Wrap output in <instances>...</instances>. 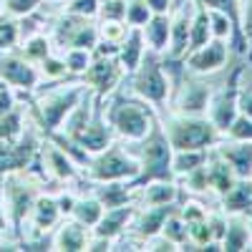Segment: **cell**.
<instances>
[{
	"mask_svg": "<svg viewBox=\"0 0 252 252\" xmlns=\"http://www.w3.org/2000/svg\"><path fill=\"white\" fill-rule=\"evenodd\" d=\"M86 91H89V86L81 78H71L68 83L56 81V86H51V89H38L28 103V116H31L33 126L43 136L61 131L63 121L78 106V101L86 96Z\"/></svg>",
	"mask_w": 252,
	"mask_h": 252,
	"instance_id": "6da1fadb",
	"label": "cell"
},
{
	"mask_svg": "<svg viewBox=\"0 0 252 252\" xmlns=\"http://www.w3.org/2000/svg\"><path fill=\"white\" fill-rule=\"evenodd\" d=\"M103 116H106L114 136L124 144L141 141L154 129V124L159 121L157 109L152 103L141 101L134 94H131V98L129 96H116V91L111 94V101L103 106Z\"/></svg>",
	"mask_w": 252,
	"mask_h": 252,
	"instance_id": "7a4b0ae2",
	"label": "cell"
},
{
	"mask_svg": "<svg viewBox=\"0 0 252 252\" xmlns=\"http://www.w3.org/2000/svg\"><path fill=\"white\" fill-rule=\"evenodd\" d=\"M141 172V164L134 157V152L129 149V144H121L119 139H114L106 149L91 154L86 166H83V177L91 184H101V182H134Z\"/></svg>",
	"mask_w": 252,
	"mask_h": 252,
	"instance_id": "3957f363",
	"label": "cell"
},
{
	"mask_svg": "<svg viewBox=\"0 0 252 252\" xmlns=\"http://www.w3.org/2000/svg\"><path fill=\"white\" fill-rule=\"evenodd\" d=\"M129 149L134 152V157L141 164V172L134 179V187H141V184L152 182V179H174V172H172L174 149H172L169 139H166V134H164L161 121H157L154 129L141 141L129 144Z\"/></svg>",
	"mask_w": 252,
	"mask_h": 252,
	"instance_id": "277c9868",
	"label": "cell"
},
{
	"mask_svg": "<svg viewBox=\"0 0 252 252\" xmlns=\"http://www.w3.org/2000/svg\"><path fill=\"white\" fill-rule=\"evenodd\" d=\"M159 121L172 149H212L222 141V131L207 116H187L172 111Z\"/></svg>",
	"mask_w": 252,
	"mask_h": 252,
	"instance_id": "5b68a950",
	"label": "cell"
},
{
	"mask_svg": "<svg viewBox=\"0 0 252 252\" xmlns=\"http://www.w3.org/2000/svg\"><path fill=\"white\" fill-rule=\"evenodd\" d=\"M131 94L139 96L141 101L152 103L154 109H164L166 101L172 98V78L169 71L161 63V56L154 51H146L136 71L129 73Z\"/></svg>",
	"mask_w": 252,
	"mask_h": 252,
	"instance_id": "8992f818",
	"label": "cell"
},
{
	"mask_svg": "<svg viewBox=\"0 0 252 252\" xmlns=\"http://www.w3.org/2000/svg\"><path fill=\"white\" fill-rule=\"evenodd\" d=\"M38 194H40L38 184L31 182L23 172L3 174V209L15 240H23V227L31 220Z\"/></svg>",
	"mask_w": 252,
	"mask_h": 252,
	"instance_id": "52a82bcc",
	"label": "cell"
},
{
	"mask_svg": "<svg viewBox=\"0 0 252 252\" xmlns=\"http://www.w3.org/2000/svg\"><path fill=\"white\" fill-rule=\"evenodd\" d=\"M51 38L56 51L63 48H96L98 46V23L96 18H83L63 10L51 26Z\"/></svg>",
	"mask_w": 252,
	"mask_h": 252,
	"instance_id": "ba28073f",
	"label": "cell"
},
{
	"mask_svg": "<svg viewBox=\"0 0 252 252\" xmlns=\"http://www.w3.org/2000/svg\"><path fill=\"white\" fill-rule=\"evenodd\" d=\"M0 81L28 96L40 89L43 76H40L38 63L28 61L20 51H5V53H0Z\"/></svg>",
	"mask_w": 252,
	"mask_h": 252,
	"instance_id": "9c48e42d",
	"label": "cell"
},
{
	"mask_svg": "<svg viewBox=\"0 0 252 252\" xmlns=\"http://www.w3.org/2000/svg\"><path fill=\"white\" fill-rule=\"evenodd\" d=\"M129 73H126L124 66L119 63V56H94V63L89 66V71L81 76V81L103 101L121 86V81Z\"/></svg>",
	"mask_w": 252,
	"mask_h": 252,
	"instance_id": "30bf717a",
	"label": "cell"
},
{
	"mask_svg": "<svg viewBox=\"0 0 252 252\" xmlns=\"http://www.w3.org/2000/svg\"><path fill=\"white\" fill-rule=\"evenodd\" d=\"M38 159H40V166H43V174L53 182L68 184V182H78L83 177V169L78 166V161L66 149H61L56 141H51L46 136L40 141Z\"/></svg>",
	"mask_w": 252,
	"mask_h": 252,
	"instance_id": "8fae6325",
	"label": "cell"
},
{
	"mask_svg": "<svg viewBox=\"0 0 252 252\" xmlns=\"http://www.w3.org/2000/svg\"><path fill=\"white\" fill-rule=\"evenodd\" d=\"M40 141L35 134H26L15 141H5L0 139V177L10 174V172H26L28 166L38 159L40 152Z\"/></svg>",
	"mask_w": 252,
	"mask_h": 252,
	"instance_id": "7c38bea8",
	"label": "cell"
},
{
	"mask_svg": "<svg viewBox=\"0 0 252 252\" xmlns=\"http://www.w3.org/2000/svg\"><path fill=\"white\" fill-rule=\"evenodd\" d=\"M184 68L192 76H212L217 71H222L229 61V43L220 38L207 40L204 46L192 48L184 58Z\"/></svg>",
	"mask_w": 252,
	"mask_h": 252,
	"instance_id": "4fadbf2b",
	"label": "cell"
},
{
	"mask_svg": "<svg viewBox=\"0 0 252 252\" xmlns=\"http://www.w3.org/2000/svg\"><path fill=\"white\" fill-rule=\"evenodd\" d=\"M240 76H242V68H237L232 73V78H229L222 89H217L212 94V101H209V106H207V119L222 131V136L229 129V124H232L237 119V114H240V109H237Z\"/></svg>",
	"mask_w": 252,
	"mask_h": 252,
	"instance_id": "5bb4252c",
	"label": "cell"
},
{
	"mask_svg": "<svg viewBox=\"0 0 252 252\" xmlns=\"http://www.w3.org/2000/svg\"><path fill=\"white\" fill-rule=\"evenodd\" d=\"M81 152H86L89 157L91 154H98V152H103L106 146L116 139L114 136V131H111V126H109V121H106V116H103V106H101V98H98V103H96V111H94V116L86 121V126L83 129H78L73 136H68Z\"/></svg>",
	"mask_w": 252,
	"mask_h": 252,
	"instance_id": "9a60e30c",
	"label": "cell"
},
{
	"mask_svg": "<svg viewBox=\"0 0 252 252\" xmlns=\"http://www.w3.org/2000/svg\"><path fill=\"white\" fill-rule=\"evenodd\" d=\"M212 94H215V89L209 86L207 81L187 78L174 96L172 111L187 114V116H207V106H209V101H212Z\"/></svg>",
	"mask_w": 252,
	"mask_h": 252,
	"instance_id": "2e32d148",
	"label": "cell"
},
{
	"mask_svg": "<svg viewBox=\"0 0 252 252\" xmlns=\"http://www.w3.org/2000/svg\"><path fill=\"white\" fill-rule=\"evenodd\" d=\"M197 8V0H182L172 8V35L169 48H166V61H182L189 51V28H192V15Z\"/></svg>",
	"mask_w": 252,
	"mask_h": 252,
	"instance_id": "e0dca14e",
	"label": "cell"
},
{
	"mask_svg": "<svg viewBox=\"0 0 252 252\" xmlns=\"http://www.w3.org/2000/svg\"><path fill=\"white\" fill-rule=\"evenodd\" d=\"M174 209H177V204H161V207H139L126 232H129V235H134L136 240H141V242H144V247H146V240H152V237H157V235L161 232L164 220L169 217V215L174 212Z\"/></svg>",
	"mask_w": 252,
	"mask_h": 252,
	"instance_id": "ac0fdd59",
	"label": "cell"
},
{
	"mask_svg": "<svg viewBox=\"0 0 252 252\" xmlns=\"http://www.w3.org/2000/svg\"><path fill=\"white\" fill-rule=\"evenodd\" d=\"M89 242H91V229L76 222L73 217H63L51 232V250L58 252H83L89 250Z\"/></svg>",
	"mask_w": 252,
	"mask_h": 252,
	"instance_id": "d6986e66",
	"label": "cell"
},
{
	"mask_svg": "<svg viewBox=\"0 0 252 252\" xmlns=\"http://www.w3.org/2000/svg\"><path fill=\"white\" fill-rule=\"evenodd\" d=\"M63 220L61 215V207H58V199L56 194H43L40 192L35 204H33V212H31V235L38 237V240H43L46 235H51L53 229L58 227V222Z\"/></svg>",
	"mask_w": 252,
	"mask_h": 252,
	"instance_id": "ffe728a7",
	"label": "cell"
},
{
	"mask_svg": "<svg viewBox=\"0 0 252 252\" xmlns=\"http://www.w3.org/2000/svg\"><path fill=\"white\" fill-rule=\"evenodd\" d=\"M136 202H129V204H121V207H109L106 212H103L101 222L91 229V235L96 237H103V240H121L126 235V229H129L134 215H136Z\"/></svg>",
	"mask_w": 252,
	"mask_h": 252,
	"instance_id": "44dd1931",
	"label": "cell"
},
{
	"mask_svg": "<svg viewBox=\"0 0 252 252\" xmlns=\"http://www.w3.org/2000/svg\"><path fill=\"white\" fill-rule=\"evenodd\" d=\"M182 194V184L177 179H152L136 187V207H161V204H177Z\"/></svg>",
	"mask_w": 252,
	"mask_h": 252,
	"instance_id": "7402d4cb",
	"label": "cell"
},
{
	"mask_svg": "<svg viewBox=\"0 0 252 252\" xmlns=\"http://www.w3.org/2000/svg\"><path fill=\"white\" fill-rule=\"evenodd\" d=\"M207 179H209V192H215L220 199L235 187V182L240 179L235 174V169L229 166V161L215 149H209L207 154Z\"/></svg>",
	"mask_w": 252,
	"mask_h": 252,
	"instance_id": "603a6c76",
	"label": "cell"
},
{
	"mask_svg": "<svg viewBox=\"0 0 252 252\" xmlns=\"http://www.w3.org/2000/svg\"><path fill=\"white\" fill-rule=\"evenodd\" d=\"M215 149L229 161V166L235 169L240 179L252 177V141H235V139L222 136V141Z\"/></svg>",
	"mask_w": 252,
	"mask_h": 252,
	"instance_id": "cb8c5ba5",
	"label": "cell"
},
{
	"mask_svg": "<svg viewBox=\"0 0 252 252\" xmlns=\"http://www.w3.org/2000/svg\"><path fill=\"white\" fill-rule=\"evenodd\" d=\"M146 48L166 56V48H169V35H172V15L169 13H154L146 23L141 26Z\"/></svg>",
	"mask_w": 252,
	"mask_h": 252,
	"instance_id": "d4e9b609",
	"label": "cell"
},
{
	"mask_svg": "<svg viewBox=\"0 0 252 252\" xmlns=\"http://www.w3.org/2000/svg\"><path fill=\"white\" fill-rule=\"evenodd\" d=\"M220 245H222V252L252 250V232L245 215H227V232Z\"/></svg>",
	"mask_w": 252,
	"mask_h": 252,
	"instance_id": "484cf974",
	"label": "cell"
},
{
	"mask_svg": "<svg viewBox=\"0 0 252 252\" xmlns=\"http://www.w3.org/2000/svg\"><path fill=\"white\" fill-rule=\"evenodd\" d=\"M94 194L109 209V207H121V204L134 202L136 187L134 182H101V184H94Z\"/></svg>",
	"mask_w": 252,
	"mask_h": 252,
	"instance_id": "4316f807",
	"label": "cell"
},
{
	"mask_svg": "<svg viewBox=\"0 0 252 252\" xmlns=\"http://www.w3.org/2000/svg\"><path fill=\"white\" fill-rule=\"evenodd\" d=\"M146 51H149V48H146V40H144L141 28H131L129 35L124 38V43L119 46V63L124 66V71L126 73L136 71V66L141 63Z\"/></svg>",
	"mask_w": 252,
	"mask_h": 252,
	"instance_id": "83f0119b",
	"label": "cell"
},
{
	"mask_svg": "<svg viewBox=\"0 0 252 252\" xmlns=\"http://www.w3.org/2000/svg\"><path fill=\"white\" fill-rule=\"evenodd\" d=\"M222 209L227 215H247L252 209V177L237 179L235 187L222 197Z\"/></svg>",
	"mask_w": 252,
	"mask_h": 252,
	"instance_id": "f1b7e54d",
	"label": "cell"
},
{
	"mask_svg": "<svg viewBox=\"0 0 252 252\" xmlns=\"http://www.w3.org/2000/svg\"><path fill=\"white\" fill-rule=\"evenodd\" d=\"M103 212H106V207H103V202L91 192V194H78V199H76V207H73V220L76 222H81L83 227H89V229H94L98 222H101V217H103Z\"/></svg>",
	"mask_w": 252,
	"mask_h": 252,
	"instance_id": "f546056e",
	"label": "cell"
},
{
	"mask_svg": "<svg viewBox=\"0 0 252 252\" xmlns=\"http://www.w3.org/2000/svg\"><path fill=\"white\" fill-rule=\"evenodd\" d=\"M15 51H20L33 63H40L46 56H51L56 51V46H53L51 35H46V33H31V35H23V40H20V46Z\"/></svg>",
	"mask_w": 252,
	"mask_h": 252,
	"instance_id": "4dcf8cb0",
	"label": "cell"
},
{
	"mask_svg": "<svg viewBox=\"0 0 252 252\" xmlns=\"http://www.w3.org/2000/svg\"><path fill=\"white\" fill-rule=\"evenodd\" d=\"M207 154L209 149H174L172 154V172H174V179L194 172L197 166H202L207 161Z\"/></svg>",
	"mask_w": 252,
	"mask_h": 252,
	"instance_id": "1f68e13d",
	"label": "cell"
},
{
	"mask_svg": "<svg viewBox=\"0 0 252 252\" xmlns=\"http://www.w3.org/2000/svg\"><path fill=\"white\" fill-rule=\"evenodd\" d=\"M207 40H212V28H209V15H207V8L197 0V8H194V15H192V28H189V51L192 48H199L204 46ZM187 51V53H189Z\"/></svg>",
	"mask_w": 252,
	"mask_h": 252,
	"instance_id": "d6a6232c",
	"label": "cell"
},
{
	"mask_svg": "<svg viewBox=\"0 0 252 252\" xmlns=\"http://www.w3.org/2000/svg\"><path fill=\"white\" fill-rule=\"evenodd\" d=\"M26 116H28V111H26V106H20V103L13 111H8L5 116H0V139L15 141V139L23 136V131H26Z\"/></svg>",
	"mask_w": 252,
	"mask_h": 252,
	"instance_id": "836d02e7",
	"label": "cell"
},
{
	"mask_svg": "<svg viewBox=\"0 0 252 252\" xmlns=\"http://www.w3.org/2000/svg\"><path fill=\"white\" fill-rule=\"evenodd\" d=\"M20 38H23V31H20L18 18L0 10V53L15 51L20 46Z\"/></svg>",
	"mask_w": 252,
	"mask_h": 252,
	"instance_id": "e575fe53",
	"label": "cell"
},
{
	"mask_svg": "<svg viewBox=\"0 0 252 252\" xmlns=\"http://www.w3.org/2000/svg\"><path fill=\"white\" fill-rule=\"evenodd\" d=\"M58 53L63 56V61H66L68 76H73V78H81L94 63V51L91 48H63Z\"/></svg>",
	"mask_w": 252,
	"mask_h": 252,
	"instance_id": "d590c367",
	"label": "cell"
},
{
	"mask_svg": "<svg viewBox=\"0 0 252 252\" xmlns=\"http://www.w3.org/2000/svg\"><path fill=\"white\" fill-rule=\"evenodd\" d=\"M159 235H164L169 242H174L179 250H187V247H189V227H187V222L179 217L177 209L164 220V227H161Z\"/></svg>",
	"mask_w": 252,
	"mask_h": 252,
	"instance_id": "8d00e7d4",
	"label": "cell"
},
{
	"mask_svg": "<svg viewBox=\"0 0 252 252\" xmlns=\"http://www.w3.org/2000/svg\"><path fill=\"white\" fill-rule=\"evenodd\" d=\"M96 23H98V38L106 40V43H114V46H121L124 38L131 31V26L126 20H98L96 18Z\"/></svg>",
	"mask_w": 252,
	"mask_h": 252,
	"instance_id": "74e56055",
	"label": "cell"
},
{
	"mask_svg": "<svg viewBox=\"0 0 252 252\" xmlns=\"http://www.w3.org/2000/svg\"><path fill=\"white\" fill-rule=\"evenodd\" d=\"M38 68H40V76H43L46 81H53V83L68 76V68H66V61H63V56H61L58 51H53L51 56H46L43 61L38 63Z\"/></svg>",
	"mask_w": 252,
	"mask_h": 252,
	"instance_id": "f35d334b",
	"label": "cell"
},
{
	"mask_svg": "<svg viewBox=\"0 0 252 252\" xmlns=\"http://www.w3.org/2000/svg\"><path fill=\"white\" fill-rule=\"evenodd\" d=\"M3 3V13H10L13 18H31L43 8L48 0H0Z\"/></svg>",
	"mask_w": 252,
	"mask_h": 252,
	"instance_id": "ab89813d",
	"label": "cell"
},
{
	"mask_svg": "<svg viewBox=\"0 0 252 252\" xmlns=\"http://www.w3.org/2000/svg\"><path fill=\"white\" fill-rule=\"evenodd\" d=\"M154 13L146 5V0H126V23L131 28H141Z\"/></svg>",
	"mask_w": 252,
	"mask_h": 252,
	"instance_id": "60d3db41",
	"label": "cell"
},
{
	"mask_svg": "<svg viewBox=\"0 0 252 252\" xmlns=\"http://www.w3.org/2000/svg\"><path fill=\"white\" fill-rule=\"evenodd\" d=\"M184 182V187L189 189V192H194V194H204L209 192V179H207V161L202 166H197L194 172H189L184 177H179Z\"/></svg>",
	"mask_w": 252,
	"mask_h": 252,
	"instance_id": "b9f144b4",
	"label": "cell"
},
{
	"mask_svg": "<svg viewBox=\"0 0 252 252\" xmlns=\"http://www.w3.org/2000/svg\"><path fill=\"white\" fill-rule=\"evenodd\" d=\"M227 139H235V141H252V119L237 114V119L229 124V129L224 131Z\"/></svg>",
	"mask_w": 252,
	"mask_h": 252,
	"instance_id": "7bdbcfd3",
	"label": "cell"
},
{
	"mask_svg": "<svg viewBox=\"0 0 252 252\" xmlns=\"http://www.w3.org/2000/svg\"><path fill=\"white\" fill-rule=\"evenodd\" d=\"M98 20H126V0H103L98 5Z\"/></svg>",
	"mask_w": 252,
	"mask_h": 252,
	"instance_id": "ee69618b",
	"label": "cell"
},
{
	"mask_svg": "<svg viewBox=\"0 0 252 252\" xmlns=\"http://www.w3.org/2000/svg\"><path fill=\"white\" fill-rule=\"evenodd\" d=\"M98 5H101V0H66L63 10H68L73 15H83V18H96Z\"/></svg>",
	"mask_w": 252,
	"mask_h": 252,
	"instance_id": "f6af8a7d",
	"label": "cell"
},
{
	"mask_svg": "<svg viewBox=\"0 0 252 252\" xmlns=\"http://www.w3.org/2000/svg\"><path fill=\"white\" fill-rule=\"evenodd\" d=\"M177 212L179 217L187 222V224H192V222H199V220H207V207L202 202H192V199H187L182 207H177Z\"/></svg>",
	"mask_w": 252,
	"mask_h": 252,
	"instance_id": "bcb514c9",
	"label": "cell"
},
{
	"mask_svg": "<svg viewBox=\"0 0 252 252\" xmlns=\"http://www.w3.org/2000/svg\"><path fill=\"white\" fill-rule=\"evenodd\" d=\"M242 31L247 43V63L252 66V0H242Z\"/></svg>",
	"mask_w": 252,
	"mask_h": 252,
	"instance_id": "7dc6e473",
	"label": "cell"
},
{
	"mask_svg": "<svg viewBox=\"0 0 252 252\" xmlns=\"http://www.w3.org/2000/svg\"><path fill=\"white\" fill-rule=\"evenodd\" d=\"M237 109H240V114H242V116L252 119V83H240Z\"/></svg>",
	"mask_w": 252,
	"mask_h": 252,
	"instance_id": "c3c4849f",
	"label": "cell"
},
{
	"mask_svg": "<svg viewBox=\"0 0 252 252\" xmlns=\"http://www.w3.org/2000/svg\"><path fill=\"white\" fill-rule=\"evenodd\" d=\"M18 106V98H15V89L0 83V116H5L8 111H13Z\"/></svg>",
	"mask_w": 252,
	"mask_h": 252,
	"instance_id": "681fc988",
	"label": "cell"
},
{
	"mask_svg": "<svg viewBox=\"0 0 252 252\" xmlns=\"http://www.w3.org/2000/svg\"><path fill=\"white\" fill-rule=\"evenodd\" d=\"M56 199H58V207H61V215H63V217H71V215H73V207H76L78 194H76V192H71V189H66V192H58V194H56Z\"/></svg>",
	"mask_w": 252,
	"mask_h": 252,
	"instance_id": "f907efd6",
	"label": "cell"
},
{
	"mask_svg": "<svg viewBox=\"0 0 252 252\" xmlns=\"http://www.w3.org/2000/svg\"><path fill=\"white\" fill-rule=\"evenodd\" d=\"M8 217H5V209H3V177H0V245H3L5 235H8Z\"/></svg>",
	"mask_w": 252,
	"mask_h": 252,
	"instance_id": "816d5d0a",
	"label": "cell"
},
{
	"mask_svg": "<svg viewBox=\"0 0 252 252\" xmlns=\"http://www.w3.org/2000/svg\"><path fill=\"white\" fill-rule=\"evenodd\" d=\"M146 5L152 8V13H172L174 0H146Z\"/></svg>",
	"mask_w": 252,
	"mask_h": 252,
	"instance_id": "f5cc1de1",
	"label": "cell"
},
{
	"mask_svg": "<svg viewBox=\"0 0 252 252\" xmlns=\"http://www.w3.org/2000/svg\"><path fill=\"white\" fill-rule=\"evenodd\" d=\"M245 217H247V224H250V232H252V209H250V212H247Z\"/></svg>",
	"mask_w": 252,
	"mask_h": 252,
	"instance_id": "db71d44e",
	"label": "cell"
},
{
	"mask_svg": "<svg viewBox=\"0 0 252 252\" xmlns=\"http://www.w3.org/2000/svg\"><path fill=\"white\" fill-rule=\"evenodd\" d=\"M48 3H58V5H63V3H66V0H48Z\"/></svg>",
	"mask_w": 252,
	"mask_h": 252,
	"instance_id": "11a10c76",
	"label": "cell"
},
{
	"mask_svg": "<svg viewBox=\"0 0 252 252\" xmlns=\"http://www.w3.org/2000/svg\"><path fill=\"white\" fill-rule=\"evenodd\" d=\"M101 3H103V0H101Z\"/></svg>",
	"mask_w": 252,
	"mask_h": 252,
	"instance_id": "9f6ffc18",
	"label": "cell"
},
{
	"mask_svg": "<svg viewBox=\"0 0 252 252\" xmlns=\"http://www.w3.org/2000/svg\"><path fill=\"white\" fill-rule=\"evenodd\" d=\"M0 83H3V81H0Z\"/></svg>",
	"mask_w": 252,
	"mask_h": 252,
	"instance_id": "6f0895ef",
	"label": "cell"
}]
</instances>
